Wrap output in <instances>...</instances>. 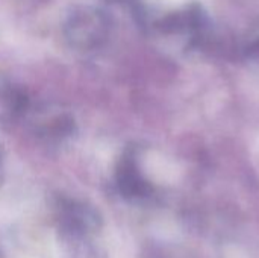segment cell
<instances>
[]
</instances>
